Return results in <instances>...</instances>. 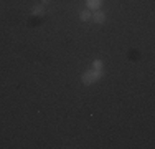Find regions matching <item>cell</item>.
Wrapping results in <instances>:
<instances>
[{
    "label": "cell",
    "mask_w": 155,
    "mask_h": 149,
    "mask_svg": "<svg viewBox=\"0 0 155 149\" xmlns=\"http://www.w3.org/2000/svg\"><path fill=\"white\" fill-rule=\"evenodd\" d=\"M91 20H94L96 23H104L106 20H107V15H106V12H102V10H94V13H93V18Z\"/></svg>",
    "instance_id": "2"
},
{
    "label": "cell",
    "mask_w": 155,
    "mask_h": 149,
    "mask_svg": "<svg viewBox=\"0 0 155 149\" xmlns=\"http://www.w3.org/2000/svg\"><path fill=\"white\" fill-rule=\"evenodd\" d=\"M93 70H104V63H102V60H94L93 61Z\"/></svg>",
    "instance_id": "6"
},
{
    "label": "cell",
    "mask_w": 155,
    "mask_h": 149,
    "mask_svg": "<svg viewBox=\"0 0 155 149\" xmlns=\"http://www.w3.org/2000/svg\"><path fill=\"white\" fill-rule=\"evenodd\" d=\"M104 74H106L104 70H93V68H89V70H86V71L81 74V81H83V85H86V86H91V85L97 83Z\"/></svg>",
    "instance_id": "1"
},
{
    "label": "cell",
    "mask_w": 155,
    "mask_h": 149,
    "mask_svg": "<svg viewBox=\"0 0 155 149\" xmlns=\"http://www.w3.org/2000/svg\"><path fill=\"white\" fill-rule=\"evenodd\" d=\"M86 7L93 12V10H99L102 7V0H86Z\"/></svg>",
    "instance_id": "4"
},
{
    "label": "cell",
    "mask_w": 155,
    "mask_h": 149,
    "mask_svg": "<svg viewBox=\"0 0 155 149\" xmlns=\"http://www.w3.org/2000/svg\"><path fill=\"white\" fill-rule=\"evenodd\" d=\"M30 13L33 15V17H45V13H46L45 5H35V7L30 10Z\"/></svg>",
    "instance_id": "3"
},
{
    "label": "cell",
    "mask_w": 155,
    "mask_h": 149,
    "mask_svg": "<svg viewBox=\"0 0 155 149\" xmlns=\"http://www.w3.org/2000/svg\"><path fill=\"white\" fill-rule=\"evenodd\" d=\"M91 18H93V12H91L89 9L81 10V12H79V20H81V22H89Z\"/></svg>",
    "instance_id": "5"
},
{
    "label": "cell",
    "mask_w": 155,
    "mask_h": 149,
    "mask_svg": "<svg viewBox=\"0 0 155 149\" xmlns=\"http://www.w3.org/2000/svg\"><path fill=\"white\" fill-rule=\"evenodd\" d=\"M50 3V0H41V5H48Z\"/></svg>",
    "instance_id": "7"
}]
</instances>
